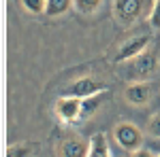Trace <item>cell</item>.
<instances>
[{"label":"cell","instance_id":"6da1fadb","mask_svg":"<svg viewBox=\"0 0 160 157\" xmlns=\"http://www.w3.org/2000/svg\"><path fill=\"white\" fill-rule=\"evenodd\" d=\"M158 53L156 51H145V53H141V55H137L135 60L128 62V68L124 70V76L128 79V81H145L149 79L152 74L158 70Z\"/></svg>","mask_w":160,"mask_h":157},{"label":"cell","instance_id":"7a4b0ae2","mask_svg":"<svg viewBox=\"0 0 160 157\" xmlns=\"http://www.w3.org/2000/svg\"><path fill=\"white\" fill-rule=\"evenodd\" d=\"M152 45V36L149 34H139V36L126 38L124 43L118 45V51L113 53V62H130L137 55L145 53L148 47Z\"/></svg>","mask_w":160,"mask_h":157},{"label":"cell","instance_id":"3957f363","mask_svg":"<svg viewBox=\"0 0 160 157\" xmlns=\"http://www.w3.org/2000/svg\"><path fill=\"white\" fill-rule=\"evenodd\" d=\"M113 136H115V142L122 146L124 151H130V153L139 151L141 145H143V134H141V130L135 123H120V125H115Z\"/></svg>","mask_w":160,"mask_h":157},{"label":"cell","instance_id":"277c9868","mask_svg":"<svg viewBox=\"0 0 160 157\" xmlns=\"http://www.w3.org/2000/svg\"><path fill=\"white\" fill-rule=\"evenodd\" d=\"M102 91H109L107 83H102L94 76H81L73 83L68 85V89L64 91V96H75V98H90V96H96V94H102Z\"/></svg>","mask_w":160,"mask_h":157},{"label":"cell","instance_id":"5b68a950","mask_svg":"<svg viewBox=\"0 0 160 157\" xmlns=\"http://www.w3.org/2000/svg\"><path fill=\"white\" fill-rule=\"evenodd\" d=\"M88 151H90V140L86 142L77 134H66L56 142L58 157H88Z\"/></svg>","mask_w":160,"mask_h":157},{"label":"cell","instance_id":"8992f818","mask_svg":"<svg viewBox=\"0 0 160 157\" xmlns=\"http://www.w3.org/2000/svg\"><path fill=\"white\" fill-rule=\"evenodd\" d=\"M53 110H56V117H58L64 125L77 123V121L81 119V98L62 96V98H58Z\"/></svg>","mask_w":160,"mask_h":157},{"label":"cell","instance_id":"52a82bcc","mask_svg":"<svg viewBox=\"0 0 160 157\" xmlns=\"http://www.w3.org/2000/svg\"><path fill=\"white\" fill-rule=\"evenodd\" d=\"M143 13V0H115L113 2V15L122 25H132Z\"/></svg>","mask_w":160,"mask_h":157},{"label":"cell","instance_id":"ba28073f","mask_svg":"<svg viewBox=\"0 0 160 157\" xmlns=\"http://www.w3.org/2000/svg\"><path fill=\"white\" fill-rule=\"evenodd\" d=\"M152 94H154V87H152V83H148V81H135V83H130L124 89L126 102L132 104V106H143V104H148L149 100H152Z\"/></svg>","mask_w":160,"mask_h":157},{"label":"cell","instance_id":"9c48e42d","mask_svg":"<svg viewBox=\"0 0 160 157\" xmlns=\"http://www.w3.org/2000/svg\"><path fill=\"white\" fill-rule=\"evenodd\" d=\"M109 100V91H102V94H96V96H90L81 100V119L86 121L90 117H94V113H98V109L102 106V102Z\"/></svg>","mask_w":160,"mask_h":157},{"label":"cell","instance_id":"30bf717a","mask_svg":"<svg viewBox=\"0 0 160 157\" xmlns=\"http://www.w3.org/2000/svg\"><path fill=\"white\" fill-rule=\"evenodd\" d=\"M88 157H111L109 142H107V136L102 132L90 136V151H88Z\"/></svg>","mask_w":160,"mask_h":157},{"label":"cell","instance_id":"8fae6325","mask_svg":"<svg viewBox=\"0 0 160 157\" xmlns=\"http://www.w3.org/2000/svg\"><path fill=\"white\" fill-rule=\"evenodd\" d=\"M38 151H41V145L37 140H32V142H17V145L9 146L7 157H34Z\"/></svg>","mask_w":160,"mask_h":157},{"label":"cell","instance_id":"7c38bea8","mask_svg":"<svg viewBox=\"0 0 160 157\" xmlns=\"http://www.w3.org/2000/svg\"><path fill=\"white\" fill-rule=\"evenodd\" d=\"M73 7V0H47V9L45 13L49 17H60Z\"/></svg>","mask_w":160,"mask_h":157},{"label":"cell","instance_id":"4fadbf2b","mask_svg":"<svg viewBox=\"0 0 160 157\" xmlns=\"http://www.w3.org/2000/svg\"><path fill=\"white\" fill-rule=\"evenodd\" d=\"M100 4H102V0H73V7L79 13H83V15L96 13L100 9Z\"/></svg>","mask_w":160,"mask_h":157},{"label":"cell","instance_id":"5bb4252c","mask_svg":"<svg viewBox=\"0 0 160 157\" xmlns=\"http://www.w3.org/2000/svg\"><path fill=\"white\" fill-rule=\"evenodd\" d=\"M22 7L32 15H41L47 9V0H22Z\"/></svg>","mask_w":160,"mask_h":157},{"label":"cell","instance_id":"9a60e30c","mask_svg":"<svg viewBox=\"0 0 160 157\" xmlns=\"http://www.w3.org/2000/svg\"><path fill=\"white\" fill-rule=\"evenodd\" d=\"M149 24H152V28L160 30V0H154V7L149 11Z\"/></svg>","mask_w":160,"mask_h":157},{"label":"cell","instance_id":"2e32d148","mask_svg":"<svg viewBox=\"0 0 160 157\" xmlns=\"http://www.w3.org/2000/svg\"><path fill=\"white\" fill-rule=\"evenodd\" d=\"M149 134H154V136L160 138V115H156L154 119L149 121Z\"/></svg>","mask_w":160,"mask_h":157},{"label":"cell","instance_id":"e0dca14e","mask_svg":"<svg viewBox=\"0 0 160 157\" xmlns=\"http://www.w3.org/2000/svg\"><path fill=\"white\" fill-rule=\"evenodd\" d=\"M132 157H154L149 151H145V149H139V151H135L132 153Z\"/></svg>","mask_w":160,"mask_h":157},{"label":"cell","instance_id":"ac0fdd59","mask_svg":"<svg viewBox=\"0 0 160 157\" xmlns=\"http://www.w3.org/2000/svg\"><path fill=\"white\" fill-rule=\"evenodd\" d=\"M158 157H160V155H158Z\"/></svg>","mask_w":160,"mask_h":157}]
</instances>
